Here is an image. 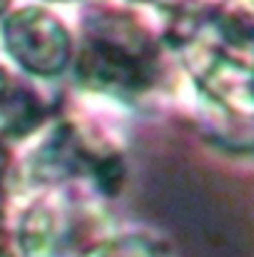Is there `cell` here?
<instances>
[{
	"label": "cell",
	"mask_w": 254,
	"mask_h": 257,
	"mask_svg": "<svg viewBox=\"0 0 254 257\" xmlns=\"http://www.w3.org/2000/svg\"><path fill=\"white\" fill-rule=\"evenodd\" d=\"M167 43L182 63L207 138L234 153H254V23L217 10L174 23Z\"/></svg>",
	"instance_id": "1"
},
{
	"label": "cell",
	"mask_w": 254,
	"mask_h": 257,
	"mask_svg": "<svg viewBox=\"0 0 254 257\" xmlns=\"http://www.w3.org/2000/svg\"><path fill=\"white\" fill-rule=\"evenodd\" d=\"M165 43L132 10L92 8L80 23L75 78L95 95L137 102L152 95L165 78Z\"/></svg>",
	"instance_id": "2"
},
{
	"label": "cell",
	"mask_w": 254,
	"mask_h": 257,
	"mask_svg": "<svg viewBox=\"0 0 254 257\" xmlns=\"http://www.w3.org/2000/svg\"><path fill=\"white\" fill-rule=\"evenodd\" d=\"M28 172L40 187H70L97 197H112L125 182L122 153L97 130L78 120H63L48 130Z\"/></svg>",
	"instance_id": "3"
},
{
	"label": "cell",
	"mask_w": 254,
	"mask_h": 257,
	"mask_svg": "<svg viewBox=\"0 0 254 257\" xmlns=\"http://www.w3.org/2000/svg\"><path fill=\"white\" fill-rule=\"evenodd\" d=\"M13 232L20 257H85L110 235L92 195L70 187H45L35 195L20 210Z\"/></svg>",
	"instance_id": "4"
},
{
	"label": "cell",
	"mask_w": 254,
	"mask_h": 257,
	"mask_svg": "<svg viewBox=\"0 0 254 257\" xmlns=\"http://www.w3.org/2000/svg\"><path fill=\"white\" fill-rule=\"evenodd\" d=\"M0 40L10 60L28 75L50 80L75 60V40L65 23L40 5L8 13L0 23Z\"/></svg>",
	"instance_id": "5"
},
{
	"label": "cell",
	"mask_w": 254,
	"mask_h": 257,
	"mask_svg": "<svg viewBox=\"0 0 254 257\" xmlns=\"http://www.w3.org/2000/svg\"><path fill=\"white\" fill-rule=\"evenodd\" d=\"M45 117L48 105L40 92L0 65V138H28L43 127Z\"/></svg>",
	"instance_id": "6"
},
{
	"label": "cell",
	"mask_w": 254,
	"mask_h": 257,
	"mask_svg": "<svg viewBox=\"0 0 254 257\" xmlns=\"http://www.w3.org/2000/svg\"><path fill=\"white\" fill-rule=\"evenodd\" d=\"M85 257H167L160 242L147 235H115L110 232L97 245H92Z\"/></svg>",
	"instance_id": "7"
},
{
	"label": "cell",
	"mask_w": 254,
	"mask_h": 257,
	"mask_svg": "<svg viewBox=\"0 0 254 257\" xmlns=\"http://www.w3.org/2000/svg\"><path fill=\"white\" fill-rule=\"evenodd\" d=\"M140 3H150L160 10H165L174 23H184V20H194L209 13H217L222 0H140Z\"/></svg>",
	"instance_id": "8"
},
{
	"label": "cell",
	"mask_w": 254,
	"mask_h": 257,
	"mask_svg": "<svg viewBox=\"0 0 254 257\" xmlns=\"http://www.w3.org/2000/svg\"><path fill=\"white\" fill-rule=\"evenodd\" d=\"M5 182L0 177V257H20L18 255V245H15V232L8 225V215H5Z\"/></svg>",
	"instance_id": "9"
},
{
	"label": "cell",
	"mask_w": 254,
	"mask_h": 257,
	"mask_svg": "<svg viewBox=\"0 0 254 257\" xmlns=\"http://www.w3.org/2000/svg\"><path fill=\"white\" fill-rule=\"evenodd\" d=\"M5 8H8V0H0V18H3V13H5Z\"/></svg>",
	"instance_id": "10"
},
{
	"label": "cell",
	"mask_w": 254,
	"mask_h": 257,
	"mask_svg": "<svg viewBox=\"0 0 254 257\" xmlns=\"http://www.w3.org/2000/svg\"><path fill=\"white\" fill-rule=\"evenodd\" d=\"M58 3H68V0H58Z\"/></svg>",
	"instance_id": "11"
}]
</instances>
